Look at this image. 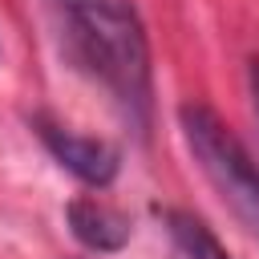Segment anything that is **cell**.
<instances>
[{"label": "cell", "mask_w": 259, "mask_h": 259, "mask_svg": "<svg viewBox=\"0 0 259 259\" xmlns=\"http://www.w3.org/2000/svg\"><path fill=\"white\" fill-rule=\"evenodd\" d=\"M49 8L73 69L109 89L138 130H150L154 61L138 8L130 0H49Z\"/></svg>", "instance_id": "obj_1"}, {"label": "cell", "mask_w": 259, "mask_h": 259, "mask_svg": "<svg viewBox=\"0 0 259 259\" xmlns=\"http://www.w3.org/2000/svg\"><path fill=\"white\" fill-rule=\"evenodd\" d=\"M178 125L206 182L235 210V219L251 235H259V162L243 150V142L227 130V121L210 105L186 101L178 109Z\"/></svg>", "instance_id": "obj_2"}, {"label": "cell", "mask_w": 259, "mask_h": 259, "mask_svg": "<svg viewBox=\"0 0 259 259\" xmlns=\"http://www.w3.org/2000/svg\"><path fill=\"white\" fill-rule=\"evenodd\" d=\"M162 223H166V235H170L178 259H231L227 247L219 243V235L198 214L178 210V206H166L162 210Z\"/></svg>", "instance_id": "obj_5"}, {"label": "cell", "mask_w": 259, "mask_h": 259, "mask_svg": "<svg viewBox=\"0 0 259 259\" xmlns=\"http://www.w3.org/2000/svg\"><path fill=\"white\" fill-rule=\"evenodd\" d=\"M32 130L36 138L45 142V150L57 158L61 170H69L73 178H81L85 186H109L121 170V154L109 146V142H97V138H85V134H73L57 121H49L45 113L32 117Z\"/></svg>", "instance_id": "obj_3"}, {"label": "cell", "mask_w": 259, "mask_h": 259, "mask_svg": "<svg viewBox=\"0 0 259 259\" xmlns=\"http://www.w3.org/2000/svg\"><path fill=\"white\" fill-rule=\"evenodd\" d=\"M65 223L73 239L89 251H121L130 243V219L97 198H73L65 206Z\"/></svg>", "instance_id": "obj_4"}, {"label": "cell", "mask_w": 259, "mask_h": 259, "mask_svg": "<svg viewBox=\"0 0 259 259\" xmlns=\"http://www.w3.org/2000/svg\"><path fill=\"white\" fill-rule=\"evenodd\" d=\"M251 93H255V117H259V57L251 61Z\"/></svg>", "instance_id": "obj_6"}]
</instances>
